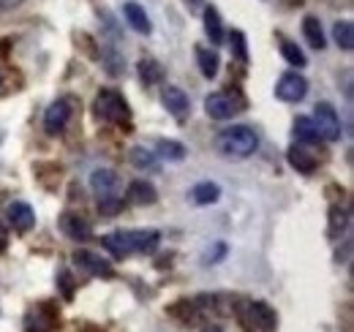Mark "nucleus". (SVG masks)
Returning <instances> with one entry per match:
<instances>
[{"instance_id": "f257e3e1", "label": "nucleus", "mask_w": 354, "mask_h": 332, "mask_svg": "<svg viewBox=\"0 0 354 332\" xmlns=\"http://www.w3.org/2000/svg\"><path fill=\"white\" fill-rule=\"evenodd\" d=\"M216 147H218V153L226 156V158H248V156L257 153L259 136L248 125H232V128H223L221 133H218Z\"/></svg>"}, {"instance_id": "f03ea898", "label": "nucleus", "mask_w": 354, "mask_h": 332, "mask_svg": "<svg viewBox=\"0 0 354 332\" xmlns=\"http://www.w3.org/2000/svg\"><path fill=\"white\" fill-rule=\"evenodd\" d=\"M243 109H245V98L237 90H221V93H213L205 98V112L213 120H232Z\"/></svg>"}, {"instance_id": "7ed1b4c3", "label": "nucleus", "mask_w": 354, "mask_h": 332, "mask_svg": "<svg viewBox=\"0 0 354 332\" xmlns=\"http://www.w3.org/2000/svg\"><path fill=\"white\" fill-rule=\"evenodd\" d=\"M95 115L106 123H129L131 120V109L126 104V98L118 90H101L95 98Z\"/></svg>"}, {"instance_id": "20e7f679", "label": "nucleus", "mask_w": 354, "mask_h": 332, "mask_svg": "<svg viewBox=\"0 0 354 332\" xmlns=\"http://www.w3.org/2000/svg\"><path fill=\"white\" fill-rule=\"evenodd\" d=\"M313 125H316V131H319V136L322 139H327V142H338L341 139V118H338V112H335V107L333 104H327V101H322V104H316V109H313Z\"/></svg>"}, {"instance_id": "39448f33", "label": "nucleus", "mask_w": 354, "mask_h": 332, "mask_svg": "<svg viewBox=\"0 0 354 332\" xmlns=\"http://www.w3.org/2000/svg\"><path fill=\"white\" fill-rule=\"evenodd\" d=\"M306 95H308V82H306V77L297 74V71H289V74H283V77L275 82V98H278V101L297 104V101H303Z\"/></svg>"}, {"instance_id": "423d86ee", "label": "nucleus", "mask_w": 354, "mask_h": 332, "mask_svg": "<svg viewBox=\"0 0 354 332\" xmlns=\"http://www.w3.org/2000/svg\"><path fill=\"white\" fill-rule=\"evenodd\" d=\"M161 101H164V109H167L175 120H185L188 112H191V101H188V95H185L180 87L167 84L164 93H161Z\"/></svg>"}, {"instance_id": "0eeeda50", "label": "nucleus", "mask_w": 354, "mask_h": 332, "mask_svg": "<svg viewBox=\"0 0 354 332\" xmlns=\"http://www.w3.org/2000/svg\"><path fill=\"white\" fill-rule=\"evenodd\" d=\"M68 120H71V101L68 98H60V101H55L49 109H46L44 115V128L46 133H60L66 125H68Z\"/></svg>"}, {"instance_id": "6e6552de", "label": "nucleus", "mask_w": 354, "mask_h": 332, "mask_svg": "<svg viewBox=\"0 0 354 332\" xmlns=\"http://www.w3.org/2000/svg\"><path fill=\"white\" fill-rule=\"evenodd\" d=\"M6 221L8 226H14V232H30L36 223V212L28 202H11L6 208Z\"/></svg>"}, {"instance_id": "1a4fd4ad", "label": "nucleus", "mask_w": 354, "mask_h": 332, "mask_svg": "<svg viewBox=\"0 0 354 332\" xmlns=\"http://www.w3.org/2000/svg\"><path fill=\"white\" fill-rule=\"evenodd\" d=\"M57 226H60V232H63L66 237H71V240H77V243L88 240L90 234H93L88 218H82V215H77V212H63L60 221H57Z\"/></svg>"}, {"instance_id": "9d476101", "label": "nucleus", "mask_w": 354, "mask_h": 332, "mask_svg": "<svg viewBox=\"0 0 354 332\" xmlns=\"http://www.w3.org/2000/svg\"><path fill=\"white\" fill-rule=\"evenodd\" d=\"M74 261H77L82 270H88L90 275H98V278H112V275H115L112 264L104 261L101 256L90 253V250H77V253H74Z\"/></svg>"}, {"instance_id": "9b49d317", "label": "nucleus", "mask_w": 354, "mask_h": 332, "mask_svg": "<svg viewBox=\"0 0 354 332\" xmlns=\"http://www.w3.org/2000/svg\"><path fill=\"white\" fill-rule=\"evenodd\" d=\"M55 327V313L44 305H36L25 313V332H52Z\"/></svg>"}, {"instance_id": "f8f14e48", "label": "nucleus", "mask_w": 354, "mask_h": 332, "mask_svg": "<svg viewBox=\"0 0 354 332\" xmlns=\"http://www.w3.org/2000/svg\"><path fill=\"white\" fill-rule=\"evenodd\" d=\"M286 161H289L292 169H297L300 174H313L316 166H319V161L313 158V153H308L306 147H297V145L286 150Z\"/></svg>"}, {"instance_id": "ddd939ff", "label": "nucleus", "mask_w": 354, "mask_h": 332, "mask_svg": "<svg viewBox=\"0 0 354 332\" xmlns=\"http://www.w3.org/2000/svg\"><path fill=\"white\" fill-rule=\"evenodd\" d=\"M90 188L98 194V196H112L115 188H118V174L112 169H95L90 174Z\"/></svg>"}, {"instance_id": "4468645a", "label": "nucleus", "mask_w": 354, "mask_h": 332, "mask_svg": "<svg viewBox=\"0 0 354 332\" xmlns=\"http://www.w3.org/2000/svg\"><path fill=\"white\" fill-rule=\"evenodd\" d=\"M101 243H104V248L109 250L115 259H123V256L133 253L131 232H112V234H106Z\"/></svg>"}, {"instance_id": "2eb2a0df", "label": "nucleus", "mask_w": 354, "mask_h": 332, "mask_svg": "<svg viewBox=\"0 0 354 332\" xmlns=\"http://www.w3.org/2000/svg\"><path fill=\"white\" fill-rule=\"evenodd\" d=\"M129 202H133V205H156L158 202V191L147 180H133L129 185Z\"/></svg>"}, {"instance_id": "dca6fc26", "label": "nucleus", "mask_w": 354, "mask_h": 332, "mask_svg": "<svg viewBox=\"0 0 354 332\" xmlns=\"http://www.w3.org/2000/svg\"><path fill=\"white\" fill-rule=\"evenodd\" d=\"M123 17H126V22L131 25V30H136V33H150L153 30V25H150V17L145 14V8L139 6V3H126L123 6Z\"/></svg>"}, {"instance_id": "f3484780", "label": "nucleus", "mask_w": 354, "mask_h": 332, "mask_svg": "<svg viewBox=\"0 0 354 332\" xmlns=\"http://www.w3.org/2000/svg\"><path fill=\"white\" fill-rule=\"evenodd\" d=\"M251 316L257 322V327H262V332H275L278 330V313L267 305V302H251Z\"/></svg>"}, {"instance_id": "a211bd4d", "label": "nucleus", "mask_w": 354, "mask_h": 332, "mask_svg": "<svg viewBox=\"0 0 354 332\" xmlns=\"http://www.w3.org/2000/svg\"><path fill=\"white\" fill-rule=\"evenodd\" d=\"M191 199L196 202V205H216L218 199H221V185L218 183H210V180H205V183H196L194 188H191Z\"/></svg>"}, {"instance_id": "6ab92c4d", "label": "nucleus", "mask_w": 354, "mask_h": 332, "mask_svg": "<svg viewBox=\"0 0 354 332\" xmlns=\"http://www.w3.org/2000/svg\"><path fill=\"white\" fill-rule=\"evenodd\" d=\"M131 243L136 253H153L161 243V234L156 229H136L131 232Z\"/></svg>"}, {"instance_id": "aec40b11", "label": "nucleus", "mask_w": 354, "mask_h": 332, "mask_svg": "<svg viewBox=\"0 0 354 332\" xmlns=\"http://www.w3.org/2000/svg\"><path fill=\"white\" fill-rule=\"evenodd\" d=\"M205 33L210 44H223V25H221V14L218 8H205Z\"/></svg>"}, {"instance_id": "412c9836", "label": "nucleus", "mask_w": 354, "mask_h": 332, "mask_svg": "<svg viewBox=\"0 0 354 332\" xmlns=\"http://www.w3.org/2000/svg\"><path fill=\"white\" fill-rule=\"evenodd\" d=\"M303 36L308 39V44L313 49H324L327 42H324V30H322V22L316 17H306L303 19Z\"/></svg>"}, {"instance_id": "4be33fe9", "label": "nucleus", "mask_w": 354, "mask_h": 332, "mask_svg": "<svg viewBox=\"0 0 354 332\" xmlns=\"http://www.w3.org/2000/svg\"><path fill=\"white\" fill-rule=\"evenodd\" d=\"M196 60H199V68H202V77H207V80H213L216 74H218V66H221V60H218V55L213 52V49H196Z\"/></svg>"}, {"instance_id": "5701e85b", "label": "nucleus", "mask_w": 354, "mask_h": 332, "mask_svg": "<svg viewBox=\"0 0 354 332\" xmlns=\"http://www.w3.org/2000/svg\"><path fill=\"white\" fill-rule=\"evenodd\" d=\"M278 46H281V55L286 57V63L289 66H297V68H303V66H308V57H306V52L297 46V44H292L289 39H278Z\"/></svg>"}, {"instance_id": "b1692460", "label": "nucleus", "mask_w": 354, "mask_h": 332, "mask_svg": "<svg viewBox=\"0 0 354 332\" xmlns=\"http://www.w3.org/2000/svg\"><path fill=\"white\" fill-rule=\"evenodd\" d=\"M295 136H297V142H303V145H316V142L322 139L310 118H297V120H295Z\"/></svg>"}, {"instance_id": "393cba45", "label": "nucleus", "mask_w": 354, "mask_h": 332, "mask_svg": "<svg viewBox=\"0 0 354 332\" xmlns=\"http://www.w3.org/2000/svg\"><path fill=\"white\" fill-rule=\"evenodd\" d=\"M139 77H142V82L145 84H156V82H161L164 68L158 66V60H153V57H142V60H139Z\"/></svg>"}, {"instance_id": "a878e982", "label": "nucleus", "mask_w": 354, "mask_h": 332, "mask_svg": "<svg viewBox=\"0 0 354 332\" xmlns=\"http://www.w3.org/2000/svg\"><path fill=\"white\" fill-rule=\"evenodd\" d=\"M346 223H349V212L341 210L338 205H333V208H330V229H327V234H330L333 240H338V237L346 232Z\"/></svg>"}, {"instance_id": "bb28decb", "label": "nucleus", "mask_w": 354, "mask_h": 332, "mask_svg": "<svg viewBox=\"0 0 354 332\" xmlns=\"http://www.w3.org/2000/svg\"><path fill=\"white\" fill-rule=\"evenodd\" d=\"M333 39L335 44L341 46V49H352L354 46V25L349 19H341V22H335V28H333Z\"/></svg>"}, {"instance_id": "cd10ccee", "label": "nucleus", "mask_w": 354, "mask_h": 332, "mask_svg": "<svg viewBox=\"0 0 354 332\" xmlns=\"http://www.w3.org/2000/svg\"><path fill=\"white\" fill-rule=\"evenodd\" d=\"M156 150H158V156L161 158H167V161H183L185 158V147L175 142V139H161L158 145H156Z\"/></svg>"}, {"instance_id": "c85d7f7f", "label": "nucleus", "mask_w": 354, "mask_h": 332, "mask_svg": "<svg viewBox=\"0 0 354 332\" xmlns=\"http://www.w3.org/2000/svg\"><path fill=\"white\" fill-rule=\"evenodd\" d=\"M229 49H232V57L234 60L248 63V46H245V33L243 30H232L229 33Z\"/></svg>"}, {"instance_id": "c756f323", "label": "nucleus", "mask_w": 354, "mask_h": 332, "mask_svg": "<svg viewBox=\"0 0 354 332\" xmlns=\"http://www.w3.org/2000/svg\"><path fill=\"white\" fill-rule=\"evenodd\" d=\"M131 164L136 166V169H156V166H158V158H156V153H150V150H145V147H133Z\"/></svg>"}, {"instance_id": "7c9ffc66", "label": "nucleus", "mask_w": 354, "mask_h": 332, "mask_svg": "<svg viewBox=\"0 0 354 332\" xmlns=\"http://www.w3.org/2000/svg\"><path fill=\"white\" fill-rule=\"evenodd\" d=\"M57 286L63 291V297L66 299H74V289H77V284H74V275L63 267V270H57Z\"/></svg>"}, {"instance_id": "2f4dec72", "label": "nucleus", "mask_w": 354, "mask_h": 332, "mask_svg": "<svg viewBox=\"0 0 354 332\" xmlns=\"http://www.w3.org/2000/svg\"><path fill=\"white\" fill-rule=\"evenodd\" d=\"M98 210L104 212V215H115V212H120L123 210V199L120 196H101V202H98Z\"/></svg>"}, {"instance_id": "473e14b6", "label": "nucleus", "mask_w": 354, "mask_h": 332, "mask_svg": "<svg viewBox=\"0 0 354 332\" xmlns=\"http://www.w3.org/2000/svg\"><path fill=\"white\" fill-rule=\"evenodd\" d=\"M106 63H109V68H106V71H109V74H120V71H123V68H126V66H123V63H120V57H118V55H112V52H109V55H106Z\"/></svg>"}, {"instance_id": "72a5a7b5", "label": "nucleus", "mask_w": 354, "mask_h": 332, "mask_svg": "<svg viewBox=\"0 0 354 332\" xmlns=\"http://www.w3.org/2000/svg\"><path fill=\"white\" fill-rule=\"evenodd\" d=\"M22 0H0V11H8V8H17Z\"/></svg>"}, {"instance_id": "f704fd0d", "label": "nucleus", "mask_w": 354, "mask_h": 332, "mask_svg": "<svg viewBox=\"0 0 354 332\" xmlns=\"http://www.w3.org/2000/svg\"><path fill=\"white\" fill-rule=\"evenodd\" d=\"M6 248V229H3V226H0V250Z\"/></svg>"}, {"instance_id": "c9c22d12", "label": "nucleus", "mask_w": 354, "mask_h": 332, "mask_svg": "<svg viewBox=\"0 0 354 332\" xmlns=\"http://www.w3.org/2000/svg\"><path fill=\"white\" fill-rule=\"evenodd\" d=\"M188 3H191V8H199L202 6V0H188Z\"/></svg>"}, {"instance_id": "e433bc0d", "label": "nucleus", "mask_w": 354, "mask_h": 332, "mask_svg": "<svg viewBox=\"0 0 354 332\" xmlns=\"http://www.w3.org/2000/svg\"><path fill=\"white\" fill-rule=\"evenodd\" d=\"M205 332H221V330H218V327H207Z\"/></svg>"}, {"instance_id": "4c0bfd02", "label": "nucleus", "mask_w": 354, "mask_h": 332, "mask_svg": "<svg viewBox=\"0 0 354 332\" xmlns=\"http://www.w3.org/2000/svg\"><path fill=\"white\" fill-rule=\"evenodd\" d=\"M0 84H3V74H0Z\"/></svg>"}]
</instances>
